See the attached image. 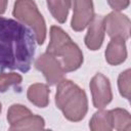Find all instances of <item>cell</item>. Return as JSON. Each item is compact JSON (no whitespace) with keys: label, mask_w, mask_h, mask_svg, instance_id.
<instances>
[{"label":"cell","mask_w":131,"mask_h":131,"mask_svg":"<svg viewBox=\"0 0 131 131\" xmlns=\"http://www.w3.org/2000/svg\"><path fill=\"white\" fill-rule=\"evenodd\" d=\"M104 16L97 14L94 15L89 23L88 32L85 36V44L90 50H97L102 45L104 39Z\"/></svg>","instance_id":"9"},{"label":"cell","mask_w":131,"mask_h":131,"mask_svg":"<svg viewBox=\"0 0 131 131\" xmlns=\"http://www.w3.org/2000/svg\"><path fill=\"white\" fill-rule=\"evenodd\" d=\"M13 16L20 23L28 25L36 35L37 43L42 45L46 38V25L42 14L33 0H16L14 2Z\"/></svg>","instance_id":"4"},{"label":"cell","mask_w":131,"mask_h":131,"mask_svg":"<svg viewBox=\"0 0 131 131\" xmlns=\"http://www.w3.org/2000/svg\"><path fill=\"white\" fill-rule=\"evenodd\" d=\"M44 119L36 115H28L16 124L9 127V130H41L44 129Z\"/></svg>","instance_id":"13"},{"label":"cell","mask_w":131,"mask_h":131,"mask_svg":"<svg viewBox=\"0 0 131 131\" xmlns=\"http://www.w3.org/2000/svg\"><path fill=\"white\" fill-rule=\"evenodd\" d=\"M1 110H2V105H1V103H0V113H1Z\"/></svg>","instance_id":"21"},{"label":"cell","mask_w":131,"mask_h":131,"mask_svg":"<svg viewBox=\"0 0 131 131\" xmlns=\"http://www.w3.org/2000/svg\"><path fill=\"white\" fill-rule=\"evenodd\" d=\"M55 104L62 112L64 118L72 122L81 121L88 111V100L85 91L67 79H62L57 84Z\"/></svg>","instance_id":"3"},{"label":"cell","mask_w":131,"mask_h":131,"mask_svg":"<svg viewBox=\"0 0 131 131\" xmlns=\"http://www.w3.org/2000/svg\"><path fill=\"white\" fill-rule=\"evenodd\" d=\"M108 5L116 11L126 9L129 5V0H107Z\"/></svg>","instance_id":"19"},{"label":"cell","mask_w":131,"mask_h":131,"mask_svg":"<svg viewBox=\"0 0 131 131\" xmlns=\"http://www.w3.org/2000/svg\"><path fill=\"white\" fill-rule=\"evenodd\" d=\"M35 32L25 24L0 16V71L28 73L36 51Z\"/></svg>","instance_id":"1"},{"label":"cell","mask_w":131,"mask_h":131,"mask_svg":"<svg viewBox=\"0 0 131 131\" xmlns=\"http://www.w3.org/2000/svg\"><path fill=\"white\" fill-rule=\"evenodd\" d=\"M7 1L8 0H0V14L5 12L7 7Z\"/></svg>","instance_id":"20"},{"label":"cell","mask_w":131,"mask_h":131,"mask_svg":"<svg viewBox=\"0 0 131 131\" xmlns=\"http://www.w3.org/2000/svg\"><path fill=\"white\" fill-rule=\"evenodd\" d=\"M47 6L52 16L60 24L67 20V16L70 9V3L68 0H47Z\"/></svg>","instance_id":"14"},{"label":"cell","mask_w":131,"mask_h":131,"mask_svg":"<svg viewBox=\"0 0 131 131\" xmlns=\"http://www.w3.org/2000/svg\"><path fill=\"white\" fill-rule=\"evenodd\" d=\"M50 89L46 84L36 83L29 87L27 92L28 99L38 107H46L49 103Z\"/></svg>","instance_id":"11"},{"label":"cell","mask_w":131,"mask_h":131,"mask_svg":"<svg viewBox=\"0 0 131 131\" xmlns=\"http://www.w3.org/2000/svg\"><path fill=\"white\" fill-rule=\"evenodd\" d=\"M32 112L21 104H12L7 112V121L10 126L16 124L26 116L31 115Z\"/></svg>","instance_id":"16"},{"label":"cell","mask_w":131,"mask_h":131,"mask_svg":"<svg viewBox=\"0 0 131 131\" xmlns=\"http://www.w3.org/2000/svg\"><path fill=\"white\" fill-rule=\"evenodd\" d=\"M89 128L92 131H111L113 129L111 111L96 112L90 120Z\"/></svg>","instance_id":"12"},{"label":"cell","mask_w":131,"mask_h":131,"mask_svg":"<svg viewBox=\"0 0 131 131\" xmlns=\"http://www.w3.org/2000/svg\"><path fill=\"white\" fill-rule=\"evenodd\" d=\"M23 78L18 74H0V93L7 91V89L12 85L20 84Z\"/></svg>","instance_id":"17"},{"label":"cell","mask_w":131,"mask_h":131,"mask_svg":"<svg viewBox=\"0 0 131 131\" xmlns=\"http://www.w3.org/2000/svg\"><path fill=\"white\" fill-rule=\"evenodd\" d=\"M46 52L57 58L66 73L78 70L83 63V53L79 46L59 27L50 28V41Z\"/></svg>","instance_id":"2"},{"label":"cell","mask_w":131,"mask_h":131,"mask_svg":"<svg viewBox=\"0 0 131 131\" xmlns=\"http://www.w3.org/2000/svg\"><path fill=\"white\" fill-rule=\"evenodd\" d=\"M104 29L112 39L120 38L126 41L130 36V19L119 12H111L104 16Z\"/></svg>","instance_id":"8"},{"label":"cell","mask_w":131,"mask_h":131,"mask_svg":"<svg viewBox=\"0 0 131 131\" xmlns=\"http://www.w3.org/2000/svg\"><path fill=\"white\" fill-rule=\"evenodd\" d=\"M127 58V50L125 40L113 38L105 49V60L111 66H118Z\"/></svg>","instance_id":"10"},{"label":"cell","mask_w":131,"mask_h":131,"mask_svg":"<svg viewBox=\"0 0 131 131\" xmlns=\"http://www.w3.org/2000/svg\"><path fill=\"white\" fill-rule=\"evenodd\" d=\"M35 67L38 71L42 72L49 85L58 84L64 76V71L57 58L48 54L47 52L41 54L35 61Z\"/></svg>","instance_id":"6"},{"label":"cell","mask_w":131,"mask_h":131,"mask_svg":"<svg viewBox=\"0 0 131 131\" xmlns=\"http://www.w3.org/2000/svg\"><path fill=\"white\" fill-rule=\"evenodd\" d=\"M113 129L116 130H131V117L130 114L123 108H115L111 111Z\"/></svg>","instance_id":"15"},{"label":"cell","mask_w":131,"mask_h":131,"mask_svg":"<svg viewBox=\"0 0 131 131\" xmlns=\"http://www.w3.org/2000/svg\"><path fill=\"white\" fill-rule=\"evenodd\" d=\"M70 8L73 9L71 27L76 32L83 31L94 16L92 0H68Z\"/></svg>","instance_id":"5"},{"label":"cell","mask_w":131,"mask_h":131,"mask_svg":"<svg viewBox=\"0 0 131 131\" xmlns=\"http://www.w3.org/2000/svg\"><path fill=\"white\" fill-rule=\"evenodd\" d=\"M89 87L91 90L94 107L103 108L112 101L113 93L110 80L101 73L95 74V76L90 81Z\"/></svg>","instance_id":"7"},{"label":"cell","mask_w":131,"mask_h":131,"mask_svg":"<svg viewBox=\"0 0 131 131\" xmlns=\"http://www.w3.org/2000/svg\"><path fill=\"white\" fill-rule=\"evenodd\" d=\"M118 86L120 94L126 99L130 98V70H126L121 73L118 79Z\"/></svg>","instance_id":"18"}]
</instances>
